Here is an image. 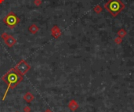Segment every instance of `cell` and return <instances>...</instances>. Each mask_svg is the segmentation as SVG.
<instances>
[{
	"label": "cell",
	"mask_w": 134,
	"mask_h": 112,
	"mask_svg": "<svg viewBox=\"0 0 134 112\" xmlns=\"http://www.w3.org/2000/svg\"><path fill=\"white\" fill-rule=\"evenodd\" d=\"M3 81L7 84L9 89H13L17 84L22 81V75L15 69H12L2 78Z\"/></svg>",
	"instance_id": "6da1fadb"
},
{
	"label": "cell",
	"mask_w": 134,
	"mask_h": 112,
	"mask_svg": "<svg viewBox=\"0 0 134 112\" xmlns=\"http://www.w3.org/2000/svg\"><path fill=\"white\" fill-rule=\"evenodd\" d=\"M107 8L108 9L109 11H111L112 13H118L121 9H122V5L119 0H111L109 2V3L107 5Z\"/></svg>",
	"instance_id": "7a4b0ae2"
},
{
	"label": "cell",
	"mask_w": 134,
	"mask_h": 112,
	"mask_svg": "<svg viewBox=\"0 0 134 112\" xmlns=\"http://www.w3.org/2000/svg\"><path fill=\"white\" fill-rule=\"evenodd\" d=\"M5 24H6L8 26H9V27H14V26L17 24L18 19H17V17L15 16L14 13H10L5 18Z\"/></svg>",
	"instance_id": "3957f363"
},
{
	"label": "cell",
	"mask_w": 134,
	"mask_h": 112,
	"mask_svg": "<svg viewBox=\"0 0 134 112\" xmlns=\"http://www.w3.org/2000/svg\"><path fill=\"white\" fill-rule=\"evenodd\" d=\"M29 68H30L29 66L27 65V64L25 61H21L16 65L15 70L22 75H24L29 70Z\"/></svg>",
	"instance_id": "277c9868"
},
{
	"label": "cell",
	"mask_w": 134,
	"mask_h": 112,
	"mask_svg": "<svg viewBox=\"0 0 134 112\" xmlns=\"http://www.w3.org/2000/svg\"><path fill=\"white\" fill-rule=\"evenodd\" d=\"M5 43H6L8 46H11L14 45V43H15V40H14V38H13V37H10V36H9L8 38H6Z\"/></svg>",
	"instance_id": "5b68a950"
},
{
	"label": "cell",
	"mask_w": 134,
	"mask_h": 112,
	"mask_svg": "<svg viewBox=\"0 0 134 112\" xmlns=\"http://www.w3.org/2000/svg\"><path fill=\"white\" fill-rule=\"evenodd\" d=\"M24 100L27 101V102H31L32 100H33V96L31 94V93H27L24 97Z\"/></svg>",
	"instance_id": "8992f818"
}]
</instances>
